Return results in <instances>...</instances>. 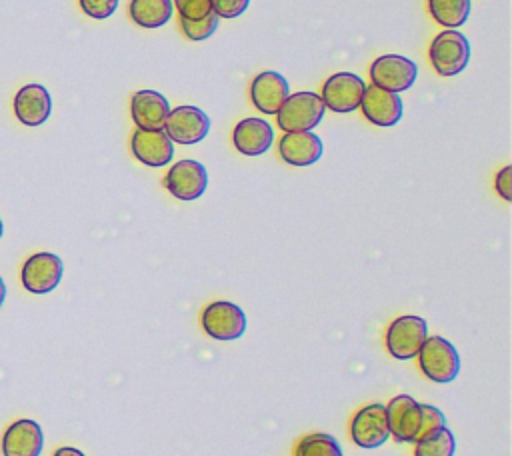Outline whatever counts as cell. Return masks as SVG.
Segmentation results:
<instances>
[{"mask_svg":"<svg viewBox=\"0 0 512 456\" xmlns=\"http://www.w3.org/2000/svg\"><path fill=\"white\" fill-rule=\"evenodd\" d=\"M326 106L316 92L290 94L276 112V124L284 132H306L318 126L324 118Z\"/></svg>","mask_w":512,"mask_h":456,"instance_id":"1","label":"cell"},{"mask_svg":"<svg viewBox=\"0 0 512 456\" xmlns=\"http://www.w3.org/2000/svg\"><path fill=\"white\" fill-rule=\"evenodd\" d=\"M430 62L444 78L460 74L470 62L468 38L458 30H442L430 44Z\"/></svg>","mask_w":512,"mask_h":456,"instance_id":"2","label":"cell"},{"mask_svg":"<svg viewBox=\"0 0 512 456\" xmlns=\"http://www.w3.org/2000/svg\"><path fill=\"white\" fill-rule=\"evenodd\" d=\"M416 356L420 370L432 382H452L460 372V356L456 348L442 336L426 338Z\"/></svg>","mask_w":512,"mask_h":456,"instance_id":"3","label":"cell"},{"mask_svg":"<svg viewBox=\"0 0 512 456\" xmlns=\"http://www.w3.org/2000/svg\"><path fill=\"white\" fill-rule=\"evenodd\" d=\"M428 338L426 320L414 314L396 318L386 330V348L398 360L414 358Z\"/></svg>","mask_w":512,"mask_h":456,"instance_id":"4","label":"cell"},{"mask_svg":"<svg viewBox=\"0 0 512 456\" xmlns=\"http://www.w3.org/2000/svg\"><path fill=\"white\" fill-rule=\"evenodd\" d=\"M202 328L208 336L216 340H236L246 332V314L234 302L216 300L204 308Z\"/></svg>","mask_w":512,"mask_h":456,"instance_id":"5","label":"cell"},{"mask_svg":"<svg viewBox=\"0 0 512 456\" xmlns=\"http://www.w3.org/2000/svg\"><path fill=\"white\" fill-rule=\"evenodd\" d=\"M416 76H418L416 62L400 54H384L376 58L370 66L372 84L394 94L408 90L416 82Z\"/></svg>","mask_w":512,"mask_h":456,"instance_id":"6","label":"cell"},{"mask_svg":"<svg viewBox=\"0 0 512 456\" xmlns=\"http://www.w3.org/2000/svg\"><path fill=\"white\" fill-rule=\"evenodd\" d=\"M364 80L352 72H336L332 74L324 86H322V102L326 110L338 112V114H348L360 108L362 94H364Z\"/></svg>","mask_w":512,"mask_h":456,"instance_id":"7","label":"cell"},{"mask_svg":"<svg viewBox=\"0 0 512 456\" xmlns=\"http://www.w3.org/2000/svg\"><path fill=\"white\" fill-rule=\"evenodd\" d=\"M162 130L176 144H196L208 134L210 118L198 106H176L170 110Z\"/></svg>","mask_w":512,"mask_h":456,"instance_id":"8","label":"cell"},{"mask_svg":"<svg viewBox=\"0 0 512 456\" xmlns=\"http://www.w3.org/2000/svg\"><path fill=\"white\" fill-rule=\"evenodd\" d=\"M350 436L360 448H378L388 436V416L384 404H368L360 408L350 422Z\"/></svg>","mask_w":512,"mask_h":456,"instance_id":"9","label":"cell"},{"mask_svg":"<svg viewBox=\"0 0 512 456\" xmlns=\"http://www.w3.org/2000/svg\"><path fill=\"white\" fill-rule=\"evenodd\" d=\"M166 190L178 200H196L206 192L208 172L196 160H178L164 176Z\"/></svg>","mask_w":512,"mask_h":456,"instance_id":"10","label":"cell"},{"mask_svg":"<svg viewBox=\"0 0 512 456\" xmlns=\"http://www.w3.org/2000/svg\"><path fill=\"white\" fill-rule=\"evenodd\" d=\"M62 260L52 252H36L22 266V284L32 294H48L62 280Z\"/></svg>","mask_w":512,"mask_h":456,"instance_id":"11","label":"cell"},{"mask_svg":"<svg viewBox=\"0 0 512 456\" xmlns=\"http://www.w3.org/2000/svg\"><path fill=\"white\" fill-rule=\"evenodd\" d=\"M360 108H362V114L368 118V122H372L374 126L388 128L400 122L404 104L400 94H394L370 84L364 88Z\"/></svg>","mask_w":512,"mask_h":456,"instance_id":"12","label":"cell"},{"mask_svg":"<svg viewBox=\"0 0 512 456\" xmlns=\"http://www.w3.org/2000/svg\"><path fill=\"white\" fill-rule=\"evenodd\" d=\"M130 148L136 160L152 168L166 166L174 156V144L164 130L136 128V132L132 134Z\"/></svg>","mask_w":512,"mask_h":456,"instance_id":"13","label":"cell"},{"mask_svg":"<svg viewBox=\"0 0 512 456\" xmlns=\"http://www.w3.org/2000/svg\"><path fill=\"white\" fill-rule=\"evenodd\" d=\"M288 96H290L288 80L282 74L272 70L256 74L250 84L252 104L262 114H276Z\"/></svg>","mask_w":512,"mask_h":456,"instance_id":"14","label":"cell"},{"mask_svg":"<svg viewBox=\"0 0 512 456\" xmlns=\"http://www.w3.org/2000/svg\"><path fill=\"white\" fill-rule=\"evenodd\" d=\"M386 416H388L390 434L398 442L416 440V432L420 428V404L412 396L408 394L394 396L386 406Z\"/></svg>","mask_w":512,"mask_h":456,"instance_id":"15","label":"cell"},{"mask_svg":"<svg viewBox=\"0 0 512 456\" xmlns=\"http://www.w3.org/2000/svg\"><path fill=\"white\" fill-rule=\"evenodd\" d=\"M52 98L42 84H26L14 96V114L24 126H40L50 118Z\"/></svg>","mask_w":512,"mask_h":456,"instance_id":"16","label":"cell"},{"mask_svg":"<svg viewBox=\"0 0 512 456\" xmlns=\"http://www.w3.org/2000/svg\"><path fill=\"white\" fill-rule=\"evenodd\" d=\"M44 446V434L34 420H16L2 436L4 456H40Z\"/></svg>","mask_w":512,"mask_h":456,"instance_id":"17","label":"cell"},{"mask_svg":"<svg viewBox=\"0 0 512 456\" xmlns=\"http://www.w3.org/2000/svg\"><path fill=\"white\" fill-rule=\"evenodd\" d=\"M130 114L142 130H162L170 114L168 100L156 90H138L130 100Z\"/></svg>","mask_w":512,"mask_h":456,"instance_id":"18","label":"cell"},{"mask_svg":"<svg viewBox=\"0 0 512 456\" xmlns=\"http://www.w3.org/2000/svg\"><path fill=\"white\" fill-rule=\"evenodd\" d=\"M322 140L312 130L306 132H284L278 142L280 158L290 166H310L322 156Z\"/></svg>","mask_w":512,"mask_h":456,"instance_id":"19","label":"cell"},{"mask_svg":"<svg viewBox=\"0 0 512 456\" xmlns=\"http://www.w3.org/2000/svg\"><path fill=\"white\" fill-rule=\"evenodd\" d=\"M274 140L272 126L262 118H244L234 126L232 142L244 156H260L268 152Z\"/></svg>","mask_w":512,"mask_h":456,"instance_id":"20","label":"cell"},{"mask_svg":"<svg viewBox=\"0 0 512 456\" xmlns=\"http://www.w3.org/2000/svg\"><path fill=\"white\" fill-rule=\"evenodd\" d=\"M172 0H132L130 18L140 28H160L172 18Z\"/></svg>","mask_w":512,"mask_h":456,"instance_id":"21","label":"cell"},{"mask_svg":"<svg viewBox=\"0 0 512 456\" xmlns=\"http://www.w3.org/2000/svg\"><path fill=\"white\" fill-rule=\"evenodd\" d=\"M432 18L446 30L460 28L470 16V0H428Z\"/></svg>","mask_w":512,"mask_h":456,"instance_id":"22","label":"cell"},{"mask_svg":"<svg viewBox=\"0 0 512 456\" xmlns=\"http://www.w3.org/2000/svg\"><path fill=\"white\" fill-rule=\"evenodd\" d=\"M294 456H342V448L334 436L314 432L300 438Z\"/></svg>","mask_w":512,"mask_h":456,"instance_id":"23","label":"cell"},{"mask_svg":"<svg viewBox=\"0 0 512 456\" xmlns=\"http://www.w3.org/2000/svg\"><path fill=\"white\" fill-rule=\"evenodd\" d=\"M456 440L454 434L444 426L438 432L416 442L414 456H454Z\"/></svg>","mask_w":512,"mask_h":456,"instance_id":"24","label":"cell"},{"mask_svg":"<svg viewBox=\"0 0 512 456\" xmlns=\"http://www.w3.org/2000/svg\"><path fill=\"white\" fill-rule=\"evenodd\" d=\"M218 22H220V18H218L214 12H210V14H208L206 18H202V20H186V18H180V28H182V32H184V36H186L188 40L200 42V40L210 38V36L216 32Z\"/></svg>","mask_w":512,"mask_h":456,"instance_id":"25","label":"cell"},{"mask_svg":"<svg viewBox=\"0 0 512 456\" xmlns=\"http://www.w3.org/2000/svg\"><path fill=\"white\" fill-rule=\"evenodd\" d=\"M444 426H446V416L436 406L420 404V428L416 432V440L414 442H418V440L438 432Z\"/></svg>","mask_w":512,"mask_h":456,"instance_id":"26","label":"cell"},{"mask_svg":"<svg viewBox=\"0 0 512 456\" xmlns=\"http://www.w3.org/2000/svg\"><path fill=\"white\" fill-rule=\"evenodd\" d=\"M174 2L180 18H186V20H202L212 12L210 0H174Z\"/></svg>","mask_w":512,"mask_h":456,"instance_id":"27","label":"cell"},{"mask_svg":"<svg viewBox=\"0 0 512 456\" xmlns=\"http://www.w3.org/2000/svg\"><path fill=\"white\" fill-rule=\"evenodd\" d=\"M80 8L84 10V14H88L90 18L96 20H104L108 16H112L118 8V0H78Z\"/></svg>","mask_w":512,"mask_h":456,"instance_id":"28","label":"cell"},{"mask_svg":"<svg viewBox=\"0 0 512 456\" xmlns=\"http://www.w3.org/2000/svg\"><path fill=\"white\" fill-rule=\"evenodd\" d=\"M212 2V12L218 18H238L240 14L246 12L250 0H210Z\"/></svg>","mask_w":512,"mask_h":456,"instance_id":"29","label":"cell"},{"mask_svg":"<svg viewBox=\"0 0 512 456\" xmlns=\"http://www.w3.org/2000/svg\"><path fill=\"white\" fill-rule=\"evenodd\" d=\"M494 186H496V192H498L506 202H512V166H504V168L496 174Z\"/></svg>","mask_w":512,"mask_h":456,"instance_id":"30","label":"cell"},{"mask_svg":"<svg viewBox=\"0 0 512 456\" xmlns=\"http://www.w3.org/2000/svg\"><path fill=\"white\" fill-rule=\"evenodd\" d=\"M54 456H86L84 452H80L78 448H72V446H62L54 452Z\"/></svg>","mask_w":512,"mask_h":456,"instance_id":"31","label":"cell"},{"mask_svg":"<svg viewBox=\"0 0 512 456\" xmlns=\"http://www.w3.org/2000/svg\"><path fill=\"white\" fill-rule=\"evenodd\" d=\"M4 298H6V286H4V280L0 278V306L4 304Z\"/></svg>","mask_w":512,"mask_h":456,"instance_id":"32","label":"cell"},{"mask_svg":"<svg viewBox=\"0 0 512 456\" xmlns=\"http://www.w3.org/2000/svg\"><path fill=\"white\" fill-rule=\"evenodd\" d=\"M2 232H4V224H2V220H0V238H2Z\"/></svg>","mask_w":512,"mask_h":456,"instance_id":"33","label":"cell"}]
</instances>
